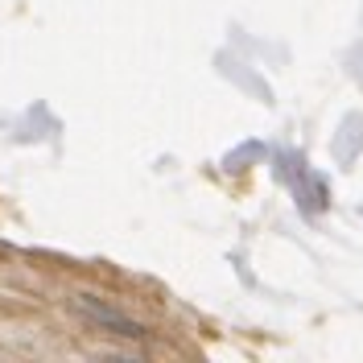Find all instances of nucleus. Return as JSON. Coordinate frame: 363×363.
Returning <instances> with one entry per match:
<instances>
[{
    "label": "nucleus",
    "mask_w": 363,
    "mask_h": 363,
    "mask_svg": "<svg viewBox=\"0 0 363 363\" xmlns=\"http://www.w3.org/2000/svg\"><path fill=\"white\" fill-rule=\"evenodd\" d=\"M83 310H87L99 326H120V335H128V339H136V335H145L140 326H136L133 318H124V314H116V310H104V306H95V301H83Z\"/></svg>",
    "instance_id": "f257e3e1"
}]
</instances>
